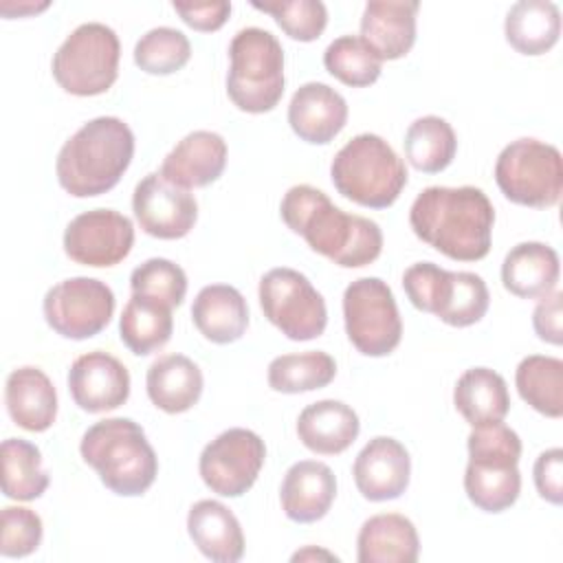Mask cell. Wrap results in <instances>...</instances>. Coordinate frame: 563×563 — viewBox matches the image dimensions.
<instances>
[{
    "label": "cell",
    "mask_w": 563,
    "mask_h": 563,
    "mask_svg": "<svg viewBox=\"0 0 563 563\" xmlns=\"http://www.w3.org/2000/svg\"><path fill=\"white\" fill-rule=\"evenodd\" d=\"M187 532L194 545L216 563H235L244 554V534L238 517L222 501L200 499L189 508Z\"/></svg>",
    "instance_id": "cb8c5ba5"
},
{
    "label": "cell",
    "mask_w": 563,
    "mask_h": 563,
    "mask_svg": "<svg viewBox=\"0 0 563 563\" xmlns=\"http://www.w3.org/2000/svg\"><path fill=\"white\" fill-rule=\"evenodd\" d=\"M227 167V141L211 130H194L163 158L158 174L183 187L200 189L216 183Z\"/></svg>",
    "instance_id": "ac0fdd59"
},
{
    "label": "cell",
    "mask_w": 563,
    "mask_h": 563,
    "mask_svg": "<svg viewBox=\"0 0 563 563\" xmlns=\"http://www.w3.org/2000/svg\"><path fill=\"white\" fill-rule=\"evenodd\" d=\"M134 156V134L119 117H97L84 123L59 150L55 174L64 191L92 198L110 191Z\"/></svg>",
    "instance_id": "3957f363"
},
{
    "label": "cell",
    "mask_w": 563,
    "mask_h": 563,
    "mask_svg": "<svg viewBox=\"0 0 563 563\" xmlns=\"http://www.w3.org/2000/svg\"><path fill=\"white\" fill-rule=\"evenodd\" d=\"M253 9L273 15L282 31L299 42H314L328 24V9L319 0L253 2Z\"/></svg>",
    "instance_id": "ab89813d"
},
{
    "label": "cell",
    "mask_w": 563,
    "mask_h": 563,
    "mask_svg": "<svg viewBox=\"0 0 563 563\" xmlns=\"http://www.w3.org/2000/svg\"><path fill=\"white\" fill-rule=\"evenodd\" d=\"M495 183L515 205L530 209L554 207L563 194L561 152L539 139L510 141L497 156Z\"/></svg>",
    "instance_id": "9c48e42d"
},
{
    "label": "cell",
    "mask_w": 563,
    "mask_h": 563,
    "mask_svg": "<svg viewBox=\"0 0 563 563\" xmlns=\"http://www.w3.org/2000/svg\"><path fill=\"white\" fill-rule=\"evenodd\" d=\"M174 332V317L167 303L152 297L132 295L119 319V336L123 345L136 354L147 356L161 350Z\"/></svg>",
    "instance_id": "4dcf8cb0"
},
{
    "label": "cell",
    "mask_w": 563,
    "mask_h": 563,
    "mask_svg": "<svg viewBox=\"0 0 563 563\" xmlns=\"http://www.w3.org/2000/svg\"><path fill=\"white\" fill-rule=\"evenodd\" d=\"M561 275L559 255L543 242H521L501 262L504 288L521 299H541L556 290Z\"/></svg>",
    "instance_id": "d4e9b609"
},
{
    "label": "cell",
    "mask_w": 563,
    "mask_h": 563,
    "mask_svg": "<svg viewBox=\"0 0 563 563\" xmlns=\"http://www.w3.org/2000/svg\"><path fill=\"white\" fill-rule=\"evenodd\" d=\"M460 284V271L440 268L433 262H416L402 273V288L413 308L446 319Z\"/></svg>",
    "instance_id": "d590c367"
},
{
    "label": "cell",
    "mask_w": 563,
    "mask_h": 563,
    "mask_svg": "<svg viewBox=\"0 0 563 563\" xmlns=\"http://www.w3.org/2000/svg\"><path fill=\"white\" fill-rule=\"evenodd\" d=\"M418 554V530L405 515L380 512L363 521L356 537L358 563H416Z\"/></svg>",
    "instance_id": "484cf974"
},
{
    "label": "cell",
    "mask_w": 563,
    "mask_h": 563,
    "mask_svg": "<svg viewBox=\"0 0 563 563\" xmlns=\"http://www.w3.org/2000/svg\"><path fill=\"white\" fill-rule=\"evenodd\" d=\"M336 191L367 209L391 207L407 185L405 161L378 134H356L332 158Z\"/></svg>",
    "instance_id": "8992f818"
},
{
    "label": "cell",
    "mask_w": 563,
    "mask_h": 563,
    "mask_svg": "<svg viewBox=\"0 0 563 563\" xmlns=\"http://www.w3.org/2000/svg\"><path fill=\"white\" fill-rule=\"evenodd\" d=\"M191 57L187 35L174 26L150 29L134 44V64L147 75H172Z\"/></svg>",
    "instance_id": "74e56055"
},
{
    "label": "cell",
    "mask_w": 563,
    "mask_h": 563,
    "mask_svg": "<svg viewBox=\"0 0 563 563\" xmlns=\"http://www.w3.org/2000/svg\"><path fill=\"white\" fill-rule=\"evenodd\" d=\"M323 66L341 84L365 88L380 77L383 59L358 35H341L328 44Z\"/></svg>",
    "instance_id": "8d00e7d4"
},
{
    "label": "cell",
    "mask_w": 563,
    "mask_h": 563,
    "mask_svg": "<svg viewBox=\"0 0 563 563\" xmlns=\"http://www.w3.org/2000/svg\"><path fill=\"white\" fill-rule=\"evenodd\" d=\"M174 11L180 15V20L200 33H211L224 26V22L231 15V2L218 0V2H172Z\"/></svg>",
    "instance_id": "7bdbcfd3"
},
{
    "label": "cell",
    "mask_w": 563,
    "mask_h": 563,
    "mask_svg": "<svg viewBox=\"0 0 563 563\" xmlns=\"http://www.w3.org/2000/svg\"><path fill=\"white\" fill-rule=\"evenodd\" d=\"M68 391L75 405L88 413L112 411L130 398V372L117 356L92 350L73 361Z\"/></svg>",
    "instance_id": "2e32d148"
},
{
    "label": "cell",
    "mask_w": 563,
    "mask_h": 563,
    "mask_svg": "<svg viewBox=\"0 0 563 563\" xmlns=\"http://www.w3.org/2000/svg\"><path fill=\"white\" fill-rule=\"evenodd\" d=\"M44 319L64 339L84 341L99 334L114 314L112 288L95 277H68L44 295Z\"/></svg>",
    "instance_id": "7c38bea8"
},
{
    "label": "cell",
    "mask_w": 563,
    "mask_h": 563,
    "mask_svg": "<svg viewBox=\"0 0 563 563\" xmlns=\"http://www.w3.org/2000/svg\"><path fill=\"white\" fill-rule=\"evenodd\" d=\"M44 526L35 510L24 506H4L0 515V554L22 559L42 543Z\"/></svg>",
    "instance_id": "60d3db41"
},
{
    "label": "cell",
    "mask_w": 563,
    "mask_h": 563,
    "mask_svg": "<svg viewBox=\"0 0 563 563\" xmlns=\"http://www.w3.org/2000/svg\"><path fill=\"white\" fill-rule=\"evenodd\" d=\"M416 0H372L361 15V40L380 59L405 57L416 42Z\"/></svg>",
    "instance_id": "44dd1931"
},
{
    "label": "cell",
    "mask_w": 563,
    "mask_h": 563,
    "mask_svg": "<svg viewBox=\"0 0 563 563\" xmlns=\"http://www.w3.org/2000/svg\"><path fill=\"white\" fill-rule=\"evenodd\" d=\"M361 422L356 411L334 398L317 400L297 418V435L306 449L319 455H339L358 438Z\"/></svg>",
    "instance_id": "603a6c76"
},
{
    "label": "cell",
    "mask_w": 563,
    "mask_h": 563,
    "mask_svg": "<svg viewBox=\"0 0 563 563\" xmlns=\"http://www.w3.org/2000/svg\"><path fill=\"white\" fill-rule=\"evenodd\" d=\"M343 319L350 343L365 356H387L402 339L394 292L380 277H361L345 288Z\"/></svg>",
    "instance_id": "30bf717a"
},
{
    "label": "cell",
    "mask_w": 563,
    "mask_h": 563,
    "mask_svg": "<svg viewBox=\"0 0 563 563\" xmlns=\"http://www.w3.org/2000/svg\"><path fill=\"white\" fill-rule=\"evenodd\" d=\"M145 387L154 407L165 413H183L200 400L205 380L189 356L165 354L150 365Z\"/></svg>",
    "instance_id": "83f0119b"
},
{
    "label": "cell",
    "mask_w": 563,
    "mask_h": 563,
    "mask_svg": "<svg viewBox=\"0 0 563 563\" xmlns=\"http://www.w3.org/2000/svg\"><path fill=\"white\" fill-rule=\"evenodd\" d=\"M336 376L334 358L323 350L282 354L268 363V385L282 394H301L330 385Z\"/></svg>",
    "instance_id": "e575fe53"
},
{
    "label": "cell",
    "mask_w": 563,
    "mask_h": 563,
    "mask_svg": "<svg viewBox=\"0 0 563 563\" xmlns=\"http://www.w3.org/2000/svg\"><path fill=\"white\" fill-rule=\"evenodd\" d=\"M2 455V493L15 501H33L48 488V473L42 464L40 449L22 438H7Z\"/></svg>",
    "instance_id": "836d02e7"
},
{
    "label": "cell",
    "mask_w": 563,
    "mask_h": 563,
    "mask_svg": "<svg viewBox=\"0 0 563 563\" xmlns=\"http://www.w3.org/2000/svg\"><path fill=\"white\" fill-rule=\"evenodd\" d=\"M453 405L471 427L499 422L510 411L508 385L490 367H471L455 383Z\"/></svg>",
    "instance_id": "f1b7e54d"
},
{
    "label": "cell",
    "mask_w": 563,
    "mask_h": 563,
    "mask_svg": "<svg viewBox=\"0 0 563 563\" xmlns=\"http://www.w3.org/2000/svg\"><path fill=\"white\" fill-rule=\"evenodd\" d=\"M266 460L264 440L242 427L216 435L200 453L198 471L205 486L220 497H240L257 479Z\"/></svg>",
    "instance_id": "4fadbf2b"
},
{
    "label": "cell",
    "mask_w": 563,
    "mask_h": 563,
    "mask_svg": "<svg viewBox=\"0 0 563 563\" xmlns=\"http://www.w3.org/2000/svg\"><path fill=\"white\" fill-rule=\"evenodd\" d=\"M260 306L264 317L290 341H310L323 334L328 308L310 279L295 268H271L260 279Z\"/></svg>",
    "instance_id": "8fae6325"
},
{
    "label": "cell",
    "mask_w": 563,
    "mask_h": 563,
    "mask_svg": "<svg viewBox=\"0 0 563 563\" xmlns=\"http://www.w3.org/2000/svg\"><path fill=\"white\" fill-rule=\"evenodd\" d=\"M132 211L139 227L158 240H180L198 220L194 194L165 180L158 172L147 174L134 187Z\"/></svg>",
    "instance_id": "9a60e30c"
},
{
    "label": "cell",
    "mask_w": 563,
    "mask_h": 563,
    "mask_svg": "<svg viewBox=\"0 0 563 563\" xmlns=\"http://www.w3.org/2000/svg\"><path fill=\"white\" fill-rule=\"evenodd\" d=\"M227 95L242 112H271L284 95V48L260 26L240 29L229 44Z\"/></svg>",
    "instance_id": "52a82bcc"
},
{
    "label": "cell",
    "mask_w": 563,
    "mask_h": 563,
    "mask_svg": "<svg viewBox=\"0 0 563 563\" xmlns=\"http://www.w3.org/2000/svg\"><path fill=\"white\" fill-rule=\"evenodd\" d=\"M515 385L523 402L548 418L563 416V361L545 354L521 358L515 372Z\"/></svg>",
    "instance_id": "1f68e13d"
},
{
    "label": "cell",
    "mask_w": 563,
    "mask_h": 563,
    "mask_svg": "<svg viewBox=\"0 0 563 563\" xmlns=\"http://www.w3.org/2000/svg\"><path fill=\"white\" fill-rule=\"evenodd\" d=\"M532 475H534L537 493L545 501L561 506V501H563V449L554 446V449L543 451L534 462Z\"/></svg>",
    "instance_id": "b9f144b4"
},
{
    "label": "cell",
    "mask_w": 563,
    "mask_h": 563,
    "mask_svg": "<svg viewBox=\"0 0 563 563\" xmlns=\"http://www.w3.org/2000/svg\"><path fill=\"white\" fill-rule=\"evenodd\" d=\"M79 453L101 484L121 497L143 495L158 473V460L143 427L130 418L95 422L84 433Z\"/></svg>",
    "instance_id": "277c9868"
},
{
    "label": "cell",
    "mask_w": 563,
    "mask_h": 563,
    "mask_svg": "<svg viewBox=\"0 0 563 563\" xmlns=\"http://www.w3.org/2000/svg\"><path fill=\"white\" fill-rule=\"evenodd\" d=\"M134 244L132 220L114 209H90L75 216L64 231V253L92 268L123 262Z\"/></svg>",
    "instance_id": "5bb4252c"
},
{
    "label": "cell",
    "mask_w": 563,
    "mask_h": 563,
    "mask_svg": "<svg viewBox=\"0 0 563 563\" xmlns=\"http://www.w3.org/2000/svg\"><path fill=\"white\" fill-rule=\"evenodd\" d=\"M191 319L207 341L227 345L242 339L246 332L249 306L238 288L229 284H211L196 295Z\"/></svg>",
    "instance_id": "4316f807"
},
{
    "label": "cell",
    "mask_w": 563,
    "mask_h": 563,
    "mask_svg": "<svg viewBox=\"0 0 563 563\" xmlns=\"http://www.w3.org/2000/svg\"><path fill=\"white\" fill-rule=\"evenodd\" d=\"M468 464L464 490L473 506L484 512L508 510L521 493V440L515 429L499 422L473 427L466 438Z\"/></svg>",
    "instance_id": "5b68a950"
},
{
    "label": "cell",
    "mask_w": 563,
    "mask_h": 563,
    "mask_svg": "<svg viewBox=\"0 0 563 563\" xmlns=\"http://www.w3.org/2000/svg\"><path fill=\"white\" fill-rule=\"evenodd\" d=\"M409 224L418 240L455 262H477L490 251L495 209L473 185L427 187L411 209Z\"/></svg>",
    "instance_id": "7a4b0ae2"
},
{
    "label": "cell",
    "mask_w": 563,
    "mask_h": 563,
    "mask_svg": "<svg viewBox=\"0 0 563 563\" xmlns=\"http://www.w3.org/2000/svg\"><path fill=\"white\" fill-rule=\"evenodd\" d=\"M352 475L358 493L365 499H398L409 486L411 457L398 440L389 435H376L356 455Z\"/></svg>",
    "instance_id": "e0dca14e"
},
{
    "label": "cell",
    "mask_w": 563,
    "mask_h": 563,
    "mask_svg": "<svg viewBox=\"0 0 563 563\" xmlns=\"http://www.w3.org/2000/svg\"><path fill=\"white\" fill-rule=\"evenodd\" d=\"M506 42L521 55L548 53L561 35V11L550 0L515 2L504 22Z\"/></svg>",
    "instance_id": "f546056e"
},
{
    "label": "cell",
    "mask_w": 563,
    "mask_h": 563,
    "mask_svg": "<svg viewBox=\"0 0 563 563\" xmlns=\"http://www.w3.org/2000/svg\"><path fill=\"white\" fill-rule=\"evenodd\" d=\"M4 405L11 420L33 433L51 429L57 418V391L51 378L33 365L15 367L7 376Z\"/></svg>",
    "instance_id": "7402d4cb"
},
{
    "label": "cell",
    "mask_w": 563,
    "mask_h": 563,
    "mask_svg": "<svg viewBox=\"0 0 563 563\" xmlns=\"http://www.w3.org/2000/svg\"><path fill=\"white\" fill-rule=\"evenodd\" d=\"M336 497V477L332 468L317 460L295 462L279 488L284 515L295 523H314L323 519Z\"/></svg>",
    "instance_id": "ffe728a7"
},
{
    "label": "cell",
    "mask_w": 563,
    "mask_h": 563,
    "mask_svg": "<svg viewBox=\"0 0 563 563\" xmlns=\"http://www.w3.org/2000/svg\"><path fill=\"white\" fill-rule=\"evenodd\" d=\"M279 216L314 253L336 266L361 268L383 251V231L374 220L345 213L312 185L290 187L282 198Z\"/></svg>",
    "instance_id": "6da1fadb"
},
{
    "label": "cell",
    "mask_w": 563,
    "mask_h": 563,
    "mask_svg": "<svg viewBox=\"0 0 563 563\" xmlns=\"http://www.w3.org/2000/svg\"><path fill=\"white\" fill-rule=\"evenodd\" d=\"M130 288L132 295L152 297L169 308H176L187 295V275L172 260L152 257L132 271Z\"/></svg>",
    "instance_id": "f35d334b"
},
{
    "label": "cell",
    "mask_w": 563,
    "mask_h": 563,
    "mask_svg": "<svg viewBox=\"0 0 563 563\" xmlns=\"http://www.w3.org/2000/svg\"><path fill=\"white\" fill-rule=\"evenodd\" d=\"M532 328L537 336L545 343L561 345L563 343V292L552 290L541 297L532 312Z\"/></svg>",
    "instance_id": "ee69618b"
},
{
    "label": "cell",
    "mask_w": 563,
    "mask_h": 563,
    "mask_svg": "<svg viewBox=\"0 0 563 563\" xmlns=\"http://www.w3.org/2000/svg\"><path fill=\"white\" fill-rule=\"evenodd\" d=\"M121 44L101 22L79 24L55 51L51 70L59 88L75 97H95L112 88L119 75Z\"/></svg>",
    "instance_id": "ba28073f"
},
{
    "label": "cell",
    "mask_w": 563,
    "mask_h": 563,
    "mask_svg": "<svg viewBox=\"0 0 563 563\" xmlns=\"http://www.w3.org/2000/svg\"><path fill=\"white\" fill-rule=\"evenodd\" d=\"M292 132L312 145L330 143L347 123V103L341 92L321 81L299 86L288 103Z\"/></svg>",
    "instance_id": "d6986e66"
},
{
    "label": "cell",
    "mask_w": 563,
    "mask_h": 563,
    "mask_svg": "<svg viewBox=\"0 0 563 563\" xmlns=\"http://www.w3.org/2000/svg\"><path fill=\"white\" fill-rule=\"evenodd\" d=\"M402 145L411 167L422 174H440L455 158L457 136L446 119L427 114L407 128Z\"/></svg>",
    "instance_id": "d6a6232c"
}]
</instances>
